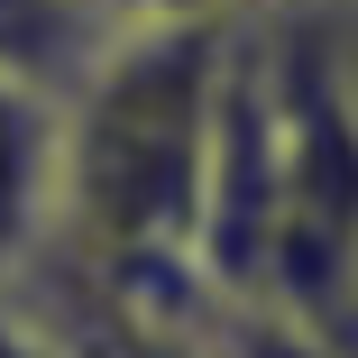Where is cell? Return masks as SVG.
Masks as SVG:
<instances>
[{
    "label": "cell",
    "instance_id": "obj_9",
    "mask_svg": "<svg viewBox=\"0 0 358 358\" xmlns=\"http://www.w3.org/2000/svg\"><path fill=\"white\" fill-rule=\"evenodd\" d=\"M313 10H349V0H313Z\"/></svg>",
    "mask_w": 358,
    "mask_h": 358
},
{
    "label": "cell",
    "instance_id": "obj_2",
    "mask_svg": "<svg viewBox=\"0 0 358 358\" xmlns=\"http://www.w3.org/2000/svg\"><path fill=\"white\" fill-rule=\"evenodd\" d=\"M55 166H64V92L0 64V275H19L55 239Z\"/></svg>",
    "mask_w": 358,
    "mask_h": 358
},
{
    "label": "cell",
    "instance_id": "obj_3",
    "mask_svg": "<svg viewBox=\"0 0 358 358\" xmlns=\"http://www.w3.org/2000/svg\"><path fill=\"white\" fill-rule=\"evenodd\" d=\"M110 28H92L83 10H64V0H0V64L10 74H28V83H74L83 64H92V46H101Z\"/></svg>",
    "mask_w": 358,
    "mask_h": 358
},
{
    "label": "cell",
    "instance_id": "obj_4",
    "mask_svg": "<svg viewBox=\"0 0 358 358\" xmlns=\"http://www.w3.org/2000/svg\"><path fill=\"white\" fill-rule=\"evenodd\" d=\"M211 358H331V349L285 303H221L211 313Z\"/></svg>",
    "mask_w": 358,
    "mask_h": 358
},
{
    "label": "cell",
    "instance_id": "obj_5",
    "mask_svg": "<svg viewBox=\"0 0 358 358\" xmlns=\"http://www.w3.org/2000/svg\"><path fill=\"white\" fill-rule=\"evenodd\" d=\"M64 10H83L92 28H230L257 0H64Z\"/></svg>",
    "mask_w": 358,
    "mask_h": 358
},
{
    "label": "cell",
    "instance_id": "obj_8",
    "mask_svg": "<svg viewBox=\"0 0 358 358\" xmlns=\"http://www.w3.org/2000/svg\"><path fill=\"white\" fill-rule=\"evenodd\" d=\"M340 285H349V294H358V239H349V266H340Z\"/></svg>",
    "mask_w": 358,
    "mask_h": 358
},
{
    "label": "cell",
    "instance_id": "obj_6",
    "mask_svg": "<svg viewBox=\"0 0 358 358\" xmlns=\"http://www.w3.org/2000/svg\"><path fill=\"white\" fill-rule=\"evenodd\" d=\"M0 358H74V349L55 340V322H46V313L19 294L10 275H0Z\"/></svg>",
    "mask_w": 358,
    "mask_h": 358
},
{
    "label": "cell",
    "instance_id": "obj_7",
    "mask_svg": "<svg viewBox=\"0 0 358 358\" xmlns=\"http://www.w3.org/2000/svg\"><path fill=\"white\" fill-rule=\"evenodd\" d=\"M331 37H340V64H349V92H358V0L331 10Z\"/></svg>",
    "mask_w": 358,
    "mask_h": 358
},
{
    "label": "cell",
    "instance_id": "obj_1",
    "mask_svg": "<svg viewBox=\"0 0 358 358\" xmlns=\"http://www.w3.org/2000/svg\"><path fill=\"white\" fill-rule=\"evenodd\" d=\"M230 28H110L64 83L55 239L101 275H202V175L221 120Z\"/></svg>",
    "mask_w": 358,
    "mask_h": 358
}]
</instances>
